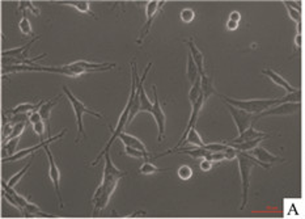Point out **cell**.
<instances>
[{
    "instance_id": "cell-1",
    "label": "cell",
    "mask_w": 305,
    "mask_h": 219,
    "mask_svg": "<svg viewBox=\"0 0 305 219\" xmlns=\"http://www.w3.org/2000/svg\"><path fill=\"white\" fill-rule=\"evenodd\" d=\"M126 176V172L121 171L114 165V163L110 159L109 153L105 155V168H104V176H102V181L101 185L97 188L94 192V196L92 197V205H93V213L92 216L97 217L100 214L101 210H104L106 208V205L109 204V200L114 193L117 185H118L119 180Z\"/></svg>"
},
{
    "instance_id": "cell-2",
    "label": "cell",
    "mask_w": 305,
    "mask_h": 219,
    "mask_svg": "<svg viewBox=\"0 0 305 219\" xmlns=\"http://www.w3.org/2000/svg\"><path fill=\"white\" fill-rule=\"evenodd\" d=\"M131 75H132V80H131V93H130V97H129V100H127L126 107H125L122 114H121V117H119L118 123H117L116 129H114V131H113L112 137H110L109 142L106 143V146L102 149V151L98 154V156H97L96 160L92 163V165H97V164L100 163V160L102 159V156H105L109 153V149L112 147L113 142L116 141L117 138H119L121 134L125 133V127L129 125V117H130L131 107H132V101H134L135 92H136V86H138V71H136V63H135V62H131Z\"/></svg>"
},
{
    "instance_id": "cell-3",
    "label": "cell",
    "mask_w": 305,
    "mask_h": 219,
    "mask_svg": "<svg viewBox=\"0 0 305 219\" xmlns=\"http://www.w3.org/2000/svg\"><path fill=\"white\" fill-rule=\"evenodd\" d=\"M224 103L231 104L233 107L242 110L252 113V114H261L263 111L268 110L272 107H275L278 104H282V99H252V100H237V99H232V97L221 96Z\"/></svg>"
},
{
    "instance_id": "cell-4",
    "label": "cell",
    "mask_w": 305,
    "mask_h": 219,
    "mask_svg": "<svg viewBox=\"0 0 305 219\" xmlns=\"http://www.w3.org/2000/svg\"><path fill=\"white\" fill-rule=\"evenodd\" d=\"M238 167H240V176H241V184H242V202L240 206V210H244L248 205V197H249V186H250V175H252V169L256 165H261L253 155L250 154L238 153Z\"/></svg>"
},
{
    "instance_id": "cell-5",
    "label": "cell",
    "mask_w": 305,
    "mask_h": 219,
    "mask_svg": "<svg viewBox=\"0 0 305 219\" xmlns=\"http://www.w3.org/2000/svg\"><path fill=\"white\" fill-rule=\"evenodd\" d=\"M63 92H64V95L67 96L71 107H72V109H74L75 115H76V123H78V133H79L78 138H76V142H79L80 135H83L84 138L87 137L86 131H84V122H83V117H84V114L94 115V117H97L98 119H102V115H101L100 113H97V111L92 110V109L87 108L86 104H84L83 101L79 100L78 97L75 96L74 93L71 92L70 89H68L67 86H63Z\"/></svg>"
},
{
    "instance_id": "cell-6",
    "label": "cell",
    "mask_w": 305,
    "mask_h": 219,
    "mask_svg": "<svg viewBox=\"0 0 305 219\" xmlns=\"http://www.w3.org/2000/svg\"><path fill=\"white\" fill-rule=\"evenodd\" d=\"M37 40H40L38 36L37 37H34L33 40H30V41L28 42V44L24 45V46L9 49V50H4V52L1 53V55H3L4 58H5V56L9 58V59H8V63L13 62V63L16 64H34L37 60L42 59L44 56H46V54H41L40 56H34V58H30L29 56L30 48H32V45L37 41Z\"/></svg>"
},
{
    "instance_id": "cell-7",
    "label": "cell",
    "mask_w": 305,
    "mask_h": 219,
    "mask_svg": "<svg viewBox=\"0 0 305 219\" xmlns=\"http://www.w3.org/2000/svg\"><path fill=\"white\" fill-rule=\"evenodd\" d=\"M164 4H165V1H157V0H151V1L147 3V5H145V17H147V19H145L144 25H143V28H141L140 36H139L138 41H136L138 44H141L143 40L147 37V34L149 33L151 26H152L153 20H155L157 13L161 11V8H163Z\"/></svg>"
},
{
    "instance_id": "cell-8",
    "label": "cell",
    "mask_w": 305,
    "mask_h": 219,
    "mask_svg": "<svg viewBox=\"0 0 305 219\" xmlns=\"http://www.w3.org/2000/svg\"><path fill=\"white\" fill-rule=\"evenodd\" d=\"M225 104H227V103H225ZM227 107L228 109H229L232 118L235 121L238 134L244 133V131L248 130V129L252 126V123H253V121L256 119V117H254L252 113H248V111L242 110V109L236 108V107H233V105L231 104H227Z\"/></svg>"
},
{
    "instance_id": "cell-9",
    "label": "cell",
    "mask_w": 305,
    "mask_h": 219,
    "mask_svg": "<svg viewBox=\"0 0 305 219\" xmlns=\"http://www.w3.org/2000/svg\"><path fill=\"white\" fill-rule=\"evenodd\" d=\"M44 150H45V153H46V155H47V159H48V177H50V180L52 181V185H54V189H55L56 197H58V202H59V208L62 209L63 208V200H62V196H60V186H59L60 171H59V168L56 167L54 156H52L51 151L48 150L47 145L44 147Z\"/></svg>"
},
{
    "instance_id": "cell-10",
    "label": "cell",
    "mask_w": 305,
    "mask_h": 219,
    "mask_svg": "<svg viewBox=\"0 0 305 219\" xmlns=\"http://www.w3.org/2000/svg\"><path fill=\"white\" fill-rule=\"evenodd\" d=\"M152 92L155 95V103H153V108L151 114L153 115V118L156 121L157 129H159V142L163 141L165 134V122H167V117H165L164 109L161 107L160 100H159V95H157V87L153 84L152 86Z\"/></svg>"
},
{
    "instance_id": "cell-11",
    "label": "cell",
    "mask_w": 305,
    "mask_h": 219,
    "mask_svg": "<svg viewBox=\"0 0 305 219\" xmlns=\"http://www.w3.org/2000/svg\"><path fill=\"white\" fill-rule=\"evenodd\" d=\"M64 133H66V130H63L60 134L55 135V137L48 138L47 141H42L40 145L33 146V147H30V149H25V150H21V151H17V153L13 154V155H11V156H8V158H3V163H7V162H9V163H12V162H19V160L24 159V158H26V156L30 155V154L38 153V151H40L41 149H44L46 145H48V143H51V142L56 141V139H59V138L63 137Z\"/></svg>"
},
{
    "instance_id": "cell-12",
    "label": "cell",
    "mask_w": 305,
    "mask_h": 219,
    "mask_svg": "<svg viewBox=\"0 0 305 219\" xmlns=\"http://www.w3.org/2000/svg\"><path fill=\"white\" fill-rule=\"evenodd\" d=\"M302 104L300 103H282L275 107H272L268 110L261 113V114L256 115V119L261 118V117H267V115H290L295 114L300 110Z\"/></svg>"
},
{
    "instance_id": "cell-13",
    "label": "cell",
    "mask_w": 305,
    "mask_h": 219,
    "mask_svg": "<svg viewBox=\"0 0 305 219\" xmlns=\"http://www.w3.org/2000/svg\"><path fill=\"white\" fill-rule=\"evenodd\" d=\"M205 97H203V95H201V97L198 99L197 103L193 105V110H191V115H190V119H189V123H187L186 129H185V131H183V135L181 137V139H179V142L175 145V147L173 150H177L179 149L181 146H182V143L185 142V139H186L187 134L190 133V130L191 129H194L195 127V125H197V121H198V117H199V113H201L202 108H203V104H205Z\"/></svg>"
},
{
    "instance_id": "cell-14",
    "label": "cell",
    "mask_w": 305,
    "mask_h": 219,
    "mask_svg": "<svg viewBox=\"0 0 305 219\" xmlns=\"http://www.w3.org/2000/svg\"><path fill=\"white\" fill-rule=\"evenodd\" d=\"M250 155H253L256 159L258 160L261 163V167L263 168H270V165H271L272 163H276V162H280V158H278V156L272 155L271 153H268L267 150L263 149L262 146H257L256 149L252 150V151H249Z\"/></svg>"
},
{
    "instance_id": "cell-15",
    "label": "cell",
    "mask_w": 305,
    "mask_h": 219,
    "mask_svg": "<svg viewBox=\"0 0 305 219\" xmlns=\"http://www.w3.org/2000/svg\"><path fill=\"white\" fill-rule=\"evenodd\" d=\"M262 74L264 75V76H267L271 82H274L276 84V86H279L280 88H283L284 91H286L287 93H292L296 91V88H294V87L291 86L290 83L287 82L286 79L283 78L282 75H279L278 72H275V71L270 70V68H267V70H263L262 71Z\"/></svg>"
},
{
    "instance_id": "cell-16",
    "label": "cell",
    "mask_w": 305,
    "mask_h": 219,
    "mask_svg": "<svg viewBox=\"0 0 305 219\" xmlns=\"http://www.w3.org/2000/svg\"><path fill=\"white\" fill-rule=\"evenodd\" d=\"M186 45L189 46V52L191 53V55H193L194 62L197 63L198 71H199L201 76H202V75H206V72H205V56H203L202 52L197 48V45L194 44L193 40H189V41H186Z\"/></svg>"
},
{
    "instance_id": "cell-17",
    "label": "cell",
    "mask_w": 305,
    "mask_h": 219,
    "mask_svg": "<svg viewBox=\"0 0 305 219\" xmlns=\"http://www.w3.org/2000/svg\"><path fill=\"white\" fill-rule=\"evenodd\" d=\"M119 139L122 141V143L125 146H129V147H132V149L140 150V151H143V153L147 154V155L149 156V153L147 151V147H145L144 143H143L139 138L134 137V135H130V134L122 133L121 135H119Z\"/></svg>"
},
{
    "instance_id": "cell-18",
    "label": "cell",
    "mask_w": 305,
    "mask_h": 219,
    "mask_svg": "<svg viewBox=\"0 0 305 219\" xmlns=\"http://www.w3.org/2000/svg\"><path fill=\"white\" fill-rule=\"evenodd\" d=\"M257 138H268V135L267 134L262 133V131H257L256 129H253V126H250L248 130H245L244 133L240 134L236 139L229 142L228 145H231V143H241V142L253 141V139H257Z\"/></svg>"
},
{
    "instance_id": "cell-19",
    "label": "cell",
    "mask_w": 305,
    "mask_h": 219,
    "mask_svg": "<svg viewBox=\"0 0 305 219\" xmlns=\"http://www.w3.org/2000/svg\"><path fill=\"white\" fill-rule=\"evenodd\" d=\"M60 4H62V5H70V7L76 8L79 12L87 13V15H89L92 16V17H94V19H97L93 12H92V9H90V3L87 1V0H71V1H62Z\"/></svg>"
},
{
    "instance_id": "cell-20",
    "label": "cell",
    "mask_w": 305,
    "mask_h": 219,
    "mask_svg": "<svg viewBox=\"0 0 305 219\" xmlns=\"http://www.w3.org/2000/svg\"><path fill=\"white\" fill-rule=\"evenodd\" d=\"M283 4L286 5L290 19L296 22V25H298V33H302V28H300V26H302L300 25V24H302V12H300V8L295 7L294 1H283Z\"/></svg>"
},
{
    "instance_id": "cell-21",
    "label": "cell",
    "mask_w": 305,
    "mask_h": 219,
    "mask_svg": "<svg viewBox=\"0 0 305 219\" xmlns=\"http://www.w3.org/2000/svg\"><path fill=\"white\" fill-rule=\"evenodd\" d=\"M201 88L202 95L205 97V100H209L210 97L216 92L212 79L210 78V76H207V75H202L201 76Z\"/></svg>"
},
{
    "instance_id": "cell-22",
    "label": "cell",
    "mask_w": 305,
    "mask_h": 219,
    "mask_svg": "<svg viewBox=\"0 0 305 219\" xmlns=\"http://www.w3.org/2000/svg\"><path fill=\"white\" fill-rule=\"evenodd\" d=\"M186 76L187 79H189V82L193 84L195 80H197L199 76H201V74H199V71H198V67L197 63L194 62L193 59V55H191V53H187V66H186Z\"/></svg>"
},
{
    "instance_id": "cell-23",
    "label": "cell",
    "mask_w": 305,
    "mask_h": 219,
    "mask_svg": "<svg viewBox=\"0 0 305 219\" xmlns=\"http://www.w3.org/2000/svg\"><path fill=\"white\" fill-rule=\"evenodd\" d=\"M45 101H40L38 104H29V103H25V104H20L17 107H15L13 109H11V114H19V113H30V111H37L40 110L42 105H44Z\"/></svg>"
},
{
    "instance_id": "cell-24",
    "label": "cell",
    "mask_w": 305,
    "mask_h": 219,
    "mask_svg": "<svg viewBox=\"0 0 305 219\" xmlns=\"http://www.w3.org/2000/svg\"><path fill=\"white\" fill-rule=\"evenodd\" d=\"M266 138H257V139H253V141H248V142H241V143H231L229 146L237 149L238 151H242V153H248V151H252L254 150L257 146H260V143Z\"/></svg>"
},
{
    "instance_id": "cell-25",
    "label": "cell",
    "mask_w": 305,
    "mask_h": 219,
    "mask_svg": "<svg viewBox=\"0 0 305 219\" xmlns=\"http://www.w3.org/2000/svg\"><path fill=\"white\" fill-rule=\"evenodd\" d=\"M182 145H193L195 146V147H205L206 143L201 138V135H199V133L197 131V129L194 127V129H191L190 133L187 134L186 139H185V142H183Z\"/></svg>"
},
{
    "instance_id": "cell-26",
    "label": "cell",
    "mask_w": 305,
    "mask_h": 219,
    "mask_svg": "<svg viewBox=\"0 0 305 219\" xmlns=\"http://www.w3.org/2000/svg\"><path fill=\"white\" fill-rule=\"evenodd\" d=\"M58 99H59V96H56L55 99H52V100H48L45 101L44 103V105H42L41 108H40V114H41L42 119L44 121H48L50 119V114H51V110L52 108L55 107L56 104H58Z\"/></svg>"
},
{
    "instance_id": "cell-27",
    "label": "cell",
    "mask_w": 305,
    "mask_h": 219,
    "mask_svg": "<svg viewBox=\"0 0 305 219\" xmlns=\"http://www.w3.org/2000/svg\"><path fill=\"white\" fill-rule=\"evenodd\" d=\"M20 137L13 138V139H9L3 145V158H8V156L13 155V154L17 153V146H19Z\"/></svg>"
},
{
    "instance_id": "cell-28",
    "label": "cell",
    "mask_w": 305,
    "mask_h": 219,
    "mask_svg": "<svg viewBox=\"0 0 305 219\" xmlns=\"http://www.w3.org/2000/svg\"><path fill=\"white\" fill-rule=\"evenodd\" d=\"M201 95H202V88H201V76H199V78L193 83V86H191V89H190L189 92V100L191 107L197 103V100L201 97Z\"/></svg>"
},
{
    "instance_id": "cell-29",
    "label": "cell",
    "mask_w": 305,
    "mask_h": 219,
    "mask_svg": "<svg viewBox=\"0 0 305 219\" xmlns=\"http://www.w3.org/2000/svg\"><path fill=\"white\" fill-rule=\"evenodd\" d=\"M19 29L21 30V33L25 34V36H32V37H37L36 34L33 33V29H32V25H30V21L28 19V15L26 12H24L23 19L19 22Z\"/></svg>"
},
{
    "instance_id": "cell-30",
    "label": "cell",
    "mask_w": 305,
    "mask_h": 219,
    "mask_svg": "<svg viewBox=\"0 0 305 219\" xmlns=\"http://www.w3.org/2000/svg\"><path fill=\"white\" fill-rule=\"evenodd\" d=\"M139 171H140L141 175H155V173H159V172H164L165 169H161V168L156 167L155 164L149 163L148 160H145L144 163L141 164Z\"/></svg>"
},
{
    "instance_id": "cell-31",
    "label": "cell",
    "mask_w": 305,
    "mask_h": 219,
    "mask_svg": "<svg viewBox=\"0 0 305 219\" xmlns=\"http://www.w3.org/2000/svg\"><path fill=\"white\" fill-rule=\"evenodd\" d=\"M32 163H33V159L30 160L29 163L26 164L25 167H24L23 169H21V171L19 172V173H16V175L13 176V177H12L11 180H9V181H8V185L11 186V188H15V186L17 185V184H19L20 181H21V178L24 177V175H25V173H26V171L29 169L30 165H32Z\"/></svg>"
},
{
    "instance_id": "cell-32",
    "label": "cell",
    "mask_w": 305,
    "mask_h": 219,
    "mask_svg": "<svg viewBox=\"0 0 305 219\" xmlns=\"http://www.w3.org/2000/svg\"><path fill=\"white\" fill-rule=\"evenodd\" d=\"M17 5H19V11L20 12H26L28 9H29V11L32 12L34 16L41 15V11H40L37 7H34L32 1H28V0H26V1H19V3H17Z\"/></svg>"
},
{
    "instance_id": "cell-33",
    "label": "cell",
    "mask_w": 305,
    "mask_h": 219,
    "mask_svg": "<svg viewBox=\"0 0 305 219\" xmlns=\"http://www.w3.org/2000/svg\"><path fill=\"white\" fill-rule=\"evenodd\" d=\"M125 154H127V155L131 156V158H135V159H141V158L147 159V158H148V155L143 153V151L132 149V147H129V146H125Z\"/></svg>"
},
{
    "instance_id": "cell-34",
    "label": "cell",
    "mask_w": 305,
    "mask_h": 219,
    "mask_svg": "<svg viewBox=\"0 0 305 219\" xmlns=\"http://www.w3.org/2000/svg\"><path fill=\"white\" fill-rule=\"evenodd\" d=\"M177 173H178V177L181 178V180H185V181L193 177V169H191V167H189V165H181V167L178 168Z\"/></svg>"
},
{
    "instance_id": "cell-35",
    "label": "cell",
    "mask_w": 305,
    "mask_h": 219,
    "mask_svg": "<svg viewBox=\"0 0 305 219\" xmlns=\"http://www.w3.org/2000/svg\"><path fill=\"white\" fill-rule=\"evenodd\" d=\"M25 126H26V122H19V123H16V125H13V131H12V134L9 135V138H8L7 141L13 139V138L20 137V135L24 133V130H25ZM5 142H4V143H5Z\"/></svg>"
},
{
    "instance_id": "cell-36",
    "label": "cell",
    "mask_w": 305,
    "mask_h": 219,
    "mask_svg": "<svg viewBox=\"0 0 305 219\" xmlns=\"http://www.w3.org/2000/svg\"><path fill=\"white\" fill-rule=\"evenodd\" d=\"M228 145H225V143H209V145L205 146V149L211 151V153H224Z\"/></svg>"
},
{
    "instance_id": "cell-37",
    "label": "cell",
    "mask_w": 305,
    "mask_h": 219,
    "mask_svg": "<svg viewBox=\"0 0 305 219\" xmlns=\"http://www.w3.org/2000/svg\"><path fill=\"white\" fill-rule=\"evenodd\" d=\"M179 16H181V20H182L183 22L189 24V22H191L195 19V12H194L191 8H185V9L181 11V15Z\"/></svg>"
},
{
    "instance_id": "cell-38",
    "label": "cell",
    "mask_w": 305,
    "mask_h": 219,
    "mask_svg": "<svg viewBox=\"0 0 305 219\" xmlns=\"http://www.w3.org/2000/svg\"><path fill=\"white\" fill-rule=\"evenodd\" d=\"M238 153H240V151H238L237 149H235V147H232V146L228 145L227 150L224 151V155H225V159L227 160H233L237 158Z\"/></svg>"
},
{
    "instance_id": "cell-39",
    "label": "cell",
    "mask_w": 305,
    "mask_h": 219,
    "mask_svg": "<svg viewBox=\"0 0 305 219\" xmlns=\"http://www.w3.org/2000/svg\"><path fill=\"white\" fill-rule=\"evenodd\" d=\"M33 129L34 133L37 134V135H40V138H42L44 137V134H45V122H44V121L36 122L33 125Z\"/></svg>"
},
{
    "instance_id": "cell-40",
    "label": "cell",
    "mask_w": 305,
    "mask_h": 219,
    "mask_svg": "<svg viewBox=\"0 0 305 219\" xmlns=\"http://www.w3.org/2000/svg\"><path fill=\"white\" fill-rule=\"evenodd\" d=\"M29 114V122L32 123V125H34L36 122H40V121H42V117L41 114H40V111H30V113H28Z\"/></svg>"
},
{
    "instance_id": "cell-41",
    "label": "cell",
    "mask_w": 305,
    "mask_h": 219,
    "mask_svg": "<svg viewBox=\"0 0 305 219\" xmlns=\"http://www.w3.org/2000/svg\"><path fill=\"white\" fill-rule=\"evenodd\" d=\"M12 131H13V125H12L11 122L7 123V125H5V126H4V129H3V139H4V142L7 141L8 138H9V135H11V134H12Z\"/></svg>"
},
{
    "instance_id": "cell-42",
    "label": "cell",
    "mask_w": 305,
    "mask_h": 219,
    "mask_svg": "<svg viewBox=\"0 0 305 219\" xmlns=\"http://www.w3.org/2000/svg\"><path fill=\"white\" fill-rule=\"evenodd\" d=\"M212 165H214V162H211V160H209V159H203L201 162V169L203 172L210 171V169L212 168Z\"/></svg>"
},
{
    "instance_id": "cell-43",
    "label": "cell",
    "mask_w": 305,
    "mask_h": 219,
    "mask_svg": "<svg viewBox=\"0 0 305 219\" xmlns=\"http://www.w3.org/2000/svg\"><path fill=\"white\" fill-rule=\"evenodd\" d=\"M229 20L236 21V22H240V20H241V15H240V12H237V11L232 12L231 15H229Z\"/></svg>"
},
{
    "instance_id": "cell-44",
    "label": "cell",
    "mask_w": 305,
    "mask_h": 219,
    "mask_svg": "<svg viewBox=\"0 0 305 219\" xmlns=\"http://www.w3.org/2000/svg\"><path fill=\"white\" fill-rule=\"evenodd\" d=\"M238 28V22L232 21V20H228L227 22V29L228 30H236Z\"/></svg>"
},
{
    "instance_id": "cell-45",
    "label": "cell",
    "mask_w": 305,
    "mask_h": 219,
    "mask_svg": "<svg viewBox=\"0 0 305 219\" xmlns=\"http://www.w3.org/2000/svg\"><path fill=\"white\" fill-rule=\"evenodd\" d=\"M296 46L298 48L302 46V33H298V36H296Z\"/></svg>"
}]
</instances>
